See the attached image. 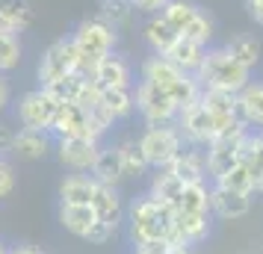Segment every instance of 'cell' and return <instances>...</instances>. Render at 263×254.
Masks as SVG:
<instances>
[{
	"label": "cell",
	"mask_w": 263,
	"mask_h": 254,
	"mask_svg": "<svg viewBox=\"0 0 263 254\" xmlns=\"http://www.w3.org/2000/svg\"><path fill=\"white\" fill-rule=\"evenodd\" d=\"M101 148H104L101 139L77 136V139H57V148L53 151H57V160L62 163V169L92 174L98 157H101Z\"/></svg>",
	"instance_id": "cell-10"
},
{
	"label": "cell",
	"mask_w": 263,
	"mask_h": 254,
	"mask_svg": "<svg viewBox=\"0 0 263 254\" xmlns=\"http://www.w3.org/2000/svg\"><path fill=\"white\" fill-rule=\"evenodd\" d=\"M21 56H24V48H21V38L18 33H9L3 30L0 33V71L9 74L21 65Z\"/></svg>",
	"instance_id": "cell-35"
},
{
	"label": "cell",
	"mask_w": 263,
	"mask_h": 254,
	"mask_svg": "<svg viewBox=\"0 0 263 254\" xmlns=\"http://www.w3.org/2000/svg\"><path fill=\"white\" fill-rule=\"evenodd\" d=\"M15 104V95H12V83H9V77L0 71V115L6 112V109Z\"/></svg>",
	"instance_id": "cell-41"
},
{
	"label": "cell",
	"mask_w": 263,
	"mask_h": 254,
	"mask_svg": "<svg viewBox=\"0 0 263 254\" xmlns=\"http://www.w3.org/2000/svg\"><path fill=\"white\" fill-rule=\"evenodd\" d=\"M130 6L142 15H160L168 6V0H130Z\"/></svg>",
	"instance_id": "cell-40"
},
{
	"label": "cell",
	"mask_w": 263,
	"mask_h": 254,
	"mask_svg": "<svg viewBox=\"0 0 263 254\" xmlns=\"http://www.w3.org/2000/svg\"><path fill=\"white\" fill-rule=\"evenodd\" d=\"M71 42H74V48H77V53H80V74L92 77V71L98 68V62L116 50L119 33L101 15H95V18H83L80 24L74 27Z\"/></svg>",
	"instance_id": "cell-2"
},
{
	"label": "cell",
	"mask_w": 263,
	"mask_h": 254,
	"mask_svg": "<svg viewBox=\"0 0 263 254\" xmlns=\"http://www.w3.org/2000/svg\"><path fill=\"white\" fill-rule=\"evenodd\" d=\"M98 181L83 171H68L60 181V204H92Z\"/></svg>",
	"instance_id": "cell-21"
},
{
	"label": "cell",
	"mask_w": 263,
	"mask_h": 254,
	"mask_svg": "<svg viewBox=\"0 0 263 254\" xmlns=\"http://www.w3.org/2000/svg\"><path fill=\"white\" fill-rule=\"evenodd\" d=\"M210 213H175L172 242L175 245H198L210 237Z\"/></svg>",
	"instance_id": "cell-15"
},
{
	"label": "cell",
	"mask_w": 263,
	"mask_h": 254,
	"mask_svg": "<svg viewBox=\"0 0 263 254\" xmlns=\"http://www.w3.org/2000/svg\"><path fill=\"white\" fill-rule=\"evenodd\" d=\"M57 219L68 233H74L77 240H86V242H107L116 233L109 225H104L98 219L92 204H60Z\"/></svg>",
	"instance_id": "cell-8"
},
{
	"label": "cell",
	"mask_w": 263,
	"mask_h": 254,
	"mask_svg": "<svg viewBox=\"0 0 263 254\" xmlns=\"http://www.w3.org/2000/svg\"><path fill=\"white\" fill-rule=\"evenodd\" d=\"M9 254H48V251L33 248V245H12V248H9Z\"/></svg>",
	"instance_id": "cell-43"
},
{
	"label": "cell",
	"mask_w": 263,
	"mask_h": 254,
	"mask_svg": "<svg viewBox=\"0 0 263 254\" xmlns=\"http://www.w3.org/2000/svg\"><path fill=\"white\" fill-rule=\"evenodd\" d=\"M71 74H80V53L74 48L71 36H65L57 38L53 45H48V50L39 56L36 77L42 89H50V86H57L60 80L71 77Z\"/></svg>",
	"instance_id": "cell-5"
},
{
	"label": "cell",
	"mask_w": 263,
	"mask_h": 254,
	"mask_svg": "<svg viewBox=\"0 0 263 254\" xmlns=\"http://www.w3.org/2000/svg\"><path fill=\"white\" fill-rule=\"evenodd\" d=\"M101 18L107 21L116 33H121V30H127V27L133 24V15H136V9L130 6V0H104L101 3Z\"/></svg>",
	"instance_id": "cell-34"
},
{
	"label": "cell",
	"mask_w": 263,
	"mask_h": 254,
	"mask_svg": "<svg viewBox=\"0 0 263 254\" xmlns=\"http://www.w3.org/2000/svg\"><path fill=\"white\" fill-rule=\"evenodd\" d=\"M124 219H127V237H130L133 248H145V245H157V242H172L175 210L166 207L163 201H157L151 192L133 198L127 204Z\"/></svg>",
	"instance_id": "cell-1"
},
{
	"label": "cell",
	"mask_w": 263,
	"mask_h": 254,
	"mask_svg": "<svg viewBox=\"0 0 263 254\" xmlns=\"http://www.w3.org/2000/svg\"><path fill=\"white\" fill-rule=\"evenodd\" d=\"M57 109H60V101L50 95L48 89H30L15 101V121L21 130H42V133H50L53 130V119H57Z\"/></svg>",
	"instance_id": "cell-6"
},
{
	"label": "cell",
	"mask_w": 263,
	"mask_h": 254,
	"mask_svg": "<svg viewBox=\"0 0 263 254\" xmlns=\"http://www.w3.org/2000/svg\"><path fill=\"white\" fill-rule=\"evenodd\" d=\"M246 9H249V15L254 18V24L263 27V0H246Z\"/></svg>",
	"instance_id": "cell-42"
},
{
	"label": "cell",
	"mask_w": 263,
	"mask_h": 254,
	"mask_svg": "<svg viewBox=\"0 0 263 254\" xmlns=\"http://www.w3.org/2000/svg\"><path fill=\"white\" fill-rule=\"evenodd\" d=\"M15 136H18V130H15L12 124L0 121V157H12V151H15Z\"/></svg>",
	"instance_id": "cell-39"
},
{
	"label": "cell",
	"mask_w": 263,
	"mask_h": 254,
	"mask_svg": "<svg viewBox=\"0 0 263 254\" xmlns=\"http://www.w3.org/2000/svg\"><path fill=\"white\" fill-rule=\"evenodd\" d=\"M92 80H95L101 89H133V65L121 53H109L98 62V68L92 71Z\"/></svg>",
	"instance_id": "cell-14"
},
{
	"label": "cell",
	"mask_w": 263,
	"mask_h": 254,
	"mask_svg": "<svg viewBox=\"0 0 263 254\" xmlns=\"http://www.w3.org/2000/svg\"><path fill=\"white\" fill-rule=\"evenodd\" d=\"M142 148L145 160L151 169H166L180 157V151L186 148L183 136H180L178 124H157V127H145L142 136L136 139Z\"/></svg>",
	"instance_id": "cell-7"
},
{
	"label": "cell",
	"mask_w": 263,
	"mask_h": 254,
	"mask_svg": "<svg viewBox=\"0 0 263 254\" xmlns=\"http://www.w3.org/2000/svg\"><path fill=\"white\" fill-rule=\"evenodd\" d=\"M183 74H186V71H180V68H178L172 60H168V56H160V53H151V56L142 62V68H139L142 83L157 86V89H163L166 95H168V89L178 83Z\"/></svg>",
	"instance_id": "cell-18"
},
{
	"label": "cell",
	"mask_w": 263,
	"mask_h": 254,
	"mask_svg": "<svg viewBox=\"0 0 263 254\" xmlns=\"http://www.w3.org/2000/svg\"><path fill=\"white\" fill-rule=\"evenodd\" d=\"M183 186H186V183L180 181L172 169H157V174H154V181H151V189H148V192L154 195L157 201H163L166 207L178 210V201H180V195H183Z\"/></svg>",
	"instance_id": "cell-25"
},
{
	"label": "cell",
	"mask_w": 263,
	"mask_h": 254,
	"mask_svg": "<svg viewBox=\"0 0 263 254\" xmlns=\"http://www.w3.org/2000/svg\"><path fill=\"white\" fill-rule=\"evenodd\" d=\"M101 107L112 115V121H124L136 112V95L133 89H104Z\"/></svg>",
	"instance_id": "cell-30"
},
{
	"label": "cell",
	"mask_w": 263,
	"mask_h": 254,
	"mask_svg": "<svg viewBox=\"0 0 263 254\" xmlns=\"http://www.w3.org/2000/svg\"><path fill=\"white\" fill-rule=\"evenodd\" d=\"M201 104L207 107V112L219 119H231V115H239L237 109V95L234 92H222V89H204L201 92Z\"/></svg>",
	"instance_id": "cell-33"
},
{
	"label": "cell",
	"mask_w": 263,
	"mask_h": 254,
	"mask_svg": "<svg viewBox=\"0 0 263 254\" xmlns=\"http://www.w3.org/2000/svg\"><path fill=\"white\" fill-rule=\"evenodd\" d=\"M9 248H12V245H6V242H3V237H0V254H9Z\"/></svg>",
	"instance_id": "cell-44"
},
{
	"label": "cell",
	"mask_w": 263,
	"mask_h": 254,
	"mask_svg": "<svg viewBox=\"0 0 263 254\" xmlns=\"http://www.w3.org/2000/svg\"><path fill=\"white\" fill-rule=\"evenodd\" d=\"M92 210L98 213V219L104 225H109L112 230H119L121 222H124V213H127V207H124V201H121V195H119V186L98 183L95 198H92Z\"/></svg>",
	"instance_id": "cell-17"
},
{
	"label": "cell",
	"mask_w": 263,
	"mask_h": 254,
	"mask_svg": "<svg viewBox=\"0 0 263 254\" xmlns=\"http://www.w3.org/2000/svg\"><path fill=\"white\" fill-rule=\"evenodd\" d=\"M92 178L98 183H107V186H119L124 181V171H121V160H119V148L116 145H104L101 148V157H98Z\"/></svg>",
	"instance_id": "cell-27"
},
{
	"label": "cell",
	"mask_w": 263,
	"mask_h": 254,
	"mask_svg": "<svg viewBox=\"0 0 263 254\" xmlns=\"http://www.w3.org/2000/svg\"><path fill=\"white\" fill-rule=\"evenodd\" d=\"M175 124H178L183 142H186L190 148H201V151L210 145V142L216 139V133H219L216 119L207 112V107H204L201 101L192 104V107H186V109H180V115H178Z\"/></svg>",
	"instance_id": "cell-11"
},
{
	"label": "cell",
	"mask_w": 263,
	"mask_h": 254,
	"mask_svg": "<svg viewBox=\"0 0 263 254\" xmlns=\"http://www.w3.org/2000/svg\"><path fill=\"white\" fill-rule=\"evenodd\" d=\"M116 148H119V160H121V171H124V181H136V178H142L145 171L151 169L136 139H121V142H119Z\"/></svg>",
	"instance_id": "cell-28"
},
{
	"label": "cell",
	"mask_w": 263,
	"mask_h": 254,
	"mask_svg": "<svg viewBox=\"0 0 263 254\" xmlns=\"http://www.w3.org/2000/svg\"><path fill=\"white\" fill-rule=\"evenodd\" d=\"M219 186H225V189H234V192H246V195H254V181H251V171L246 163H237L231 171H225L219 181Z\"/></svg>",
	"instance_id": "cell-36"
},
{
	"label": "cell",
	"mask_w": 263,
	"mask_h": 254,
	"mask_svg": "<svg viewBox=\"0 0 263 254\" xmlns=\"http://www.w3.org/2000/svg\"><path fill=\"white\" fill-rule=\"evenodd\" d=\"M175 213H210V186H207V181L186 183Z\"/></svg>",
	"instance_id": "cell-32"
},
{
	"label": "cell",
	"mask_w": 263,
	"mask_h": 254,
	"mask_svg": "<svg viewBox=\"0 0 263 254\" xmlns=\"http://www.w3.org/2000/svg\"><path fill=\"white\" fill-rule=\"evenodd\" d=\"M133 95H136V112L142 115L145 127H157V124H175L180 115L178 104L157 86L139 83L133 86Z\"/></svg>",
	"instance_id": "cell-9"
},
{
	"label": "cell",
	"mask_w": 263,
	"mask_h": 254,
	"mask_svg": "<svg viewBox=\"0 0 263 254\" xmlns=\"http://www.w3.org/2000/svg\"><path fill=\"white\" fill-rule=\"evenodd\" d=\"M225 48H228V53H231L239 65H246L249 71H254V68H257V62H260V42H257L254 36H249V33H239V36H234L231 42H228Z\"/></svg>",
	"instance_id": "cell-31"
},
{
	"label": "cell",
	"mask_w": 263,
	"mask_h": 254,
	"mask_svg": "<svg viewBox=\"0 0 263 254\" xmlns=\"http://www.w3.org/2000/svg\"><path fill=\"white\" fill-rule=\"evenodd\" d=\"M178 38L180 36L175 33V27L168 24L163 15H148V21L142 24V42L148 45V50H151V53L166 56Z\"/></svg>",
	"instance_id": "cell-20"
},
{
	"label": "cell",
	"mask_w": 263,
	"mask_h": 254,
	"mask_svg": "<svg viewBox=\"0 0 263 254\" xmlns=\"http://www.w3.org/2000/svg\"><path fill=\"white\" fill-rule=\"evenodd\" d=\"M53 139H77V136H92L98 139L92 130V119H89V109H83L74 101H60L57 109V119H53Z\"/></svg>",
	"instance_id": "cell-12"
},
{
	"label": "cell",
	"mask_w": 263,
	"mask_h": 254,
	"mask_svg": "<svg viewBox=\"0 0 263 254\" xmlns=\"http://www.w3.org/2000/svg\"><path fill=\"white\" fill-rule=\"evenodd\" d=\"M249 210H251V195L225 189V186H219V183L210 186V213H213L216 219L234 222V219H242Z\"/></svg>",
	"instance_id": "cell-16"
},
{
	"label": "cell",
	"mask_w": 263,
	"mask_h": 254,
	"mask_svg": "<svg viewBox=\"0 0 263 254\" xmlns=\"http://www.w3.org/2000/svg\"><path fill=\"white\" fill-rule=\"evenodd\" d=\"M249 139V136H246ZM246 139H213L204 148L207 157V178L219 181L225 171H231L237 163H242V151H246Z\"/></svg>",
	"instance_id": "cell-13"
},
{
	"label": "cell",
	"mask_w": 263,
	"mask_h": 254,
	"mask_svg": "<svg viewBox=\"0 0 263 254\" xmlns=\"http://www.w3.org/2000/svg\"><path fill=\"white\" fill-rule=\"evenodd\" d=\"M166 169H172L183 183L207 181V157H204L201 148H190L186 145L183 151H180V157L175 160L172 166H166Z\"/></svg>",
	"instance_id": "cell-23"
},
{
	"label": "cell",
	"mask_w": 263,
	"mask_h": 254,
	"mask_svg": "<svg viewBox=\"0 0 263 254\" xmlns=\"http://www.w3.org/2000/svg\"><path fill=\"white\" fill-rule=\"evenodd\" d=\"M136 254H195L190 245H172V242H157V245H145L136 248Z\"/></svg>",
	"instance_id": "cell-38"
},
{
	"label": "cell",
	"mask_w": 263,
	"mask_h": 254,
	"mask_svg": "<svg viewBox=\"0 0 263 254\" xmlns=\"http://www.w3.org/2000/svg\"><path fill=\"white\" fill-rule=\"evenodd\" d=\"M207 50H210V45H201V42H195V38H183L180 36L178 42L172 45V50H168L166 56L178 65L180 71L198 74V68H201L204 60H207Z\"/></svg>",
	"instance_id": "cell-22"
},
{
	"label": "cell",
	"mask_w": 263,
	"mask_h": 254,
	"mask_svg": "<svg viewBox=\"0 0 263 254\" xmlns=\"http://www.w3.org/2000/svg\"><path fill=\"white\" fill-rule=\"evenodd\" d=\"M33 24V6L30 0H0V27L9 33H24Z\"/></svg>",
	"instance_id": "cell-26"
},
{
	"label": "cell",
	"mask_w": 263,
	"mask_h": 254,
	"mask_svg": "<svg viewBox=\"0 0 263 254\" xmlns=\"http://www.w3.org/2000/svg\"><path fill=\"white\" fill-rule=\"evenodd\" d=\"M53 148H57V139H53V133H42V130H21V127H18L12 157L27 160V163H36V160H45V157H48Z\"/></svg>",
	"instance_id": "cell-19"
},
{
	"label": "cell",
	"mask_w": 263,
	"mask_h": 254,
	"mask_svg": "<svg viewBox=\"0 0 263 254\" xmlns=\"http://www.w3.org/2000/svg\"><path fill=\"white\" fill-rule=\"evenodd\" d=\"M195 77L204 89H222V92H234V95H239L251 83V71L228 53L225 45L207 50V60Z\"/></svg>",
	"instance_id": "cell-3"
},
{
	"label": "cell",
	"mask_w": 263,
	"mask_h": 254,
	"mask_svg": "<svg viewBox=\"0 0 263 254\" xmlns=\"http://www.w3.org/2000/svg\"><path fill=\"white\" fill-rule=\"evenodd\" d=\"M160 15L175 27L178 36L195 38L201 45H210L213 42V33H216L213 18L204 12L198 3H192V0H168V6Z\"/></svg>",
	"instance_id": "cell-4"
},
{
	"label": "cell",
	"mask_w": 263,
	"mask_h": 254,
	"mask_svg": "<svg viewBox=\"0 0 263 254\" xmlns=\"http://www.w3.org/2000/svg\"><path fill=\"white\" fill-rule=\"evenodd\" d=\"M237 109H239V119L246 121L249 127H260L263 130V80H251L239 92Z\"/></svg>",
	"instance_id": "cell-24"
},
{
	"label": "cell",
	"mask_w": 263,
	"mask_h": 254,
	"mask_svg": "<svg viewBox=\"0 0 263 254\" xmlns=\"http://www.w3.org/2000/svg\"><path fill=\"white\" fill-rule=\"evenodd\" d=\"M15 192V169L9 166V160L0 157V198H9Z\"/></svg>",
	"instance_id": "cell-37"
},
{
	"label": "cell",
	"mask_w": 263,
	"mask_h": 254,
	"mask_svg": "<svg viewBox=\"0 0 263 254\" xmlns=\"http://www.w3.org/2000/svg\"><path fill=\"white\" fill-rule=\"evenodd\" d=\"M242 163L249 166L251 181H254V195H263V130H251L246 139Z\"/></svg>",
	"instance_id": "cell-29"
}]
</instances>
